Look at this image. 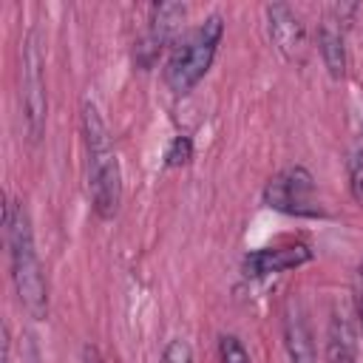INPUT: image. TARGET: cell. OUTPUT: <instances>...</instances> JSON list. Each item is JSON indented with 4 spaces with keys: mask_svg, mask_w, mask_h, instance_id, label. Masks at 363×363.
Wrapping results in <instances>:
<instances>
[{
    "mask_svg": "<svg viewBox=\"0 0 363 363\" xmlns=\"http://www.w3.org/2000/svg\"><path fill=\"white\" fill-rule=\"evenodd\" d=\"M6 238H9V261H11V284L20 298V306L34 318H48V284L43 275V264L34 250L31 218L20 201H9L3 213Z\"/></svg>",
    "mask_w": 363,
    "mask_h": 363,
    "instance_id": "1",
    "label": "cell"
},
{
    "mask_svg": "<svg viewBox=\"0 0 363 363\" xmlns=\"http://www.w3.org/2000/svg\"><path fill=\"white\" fill-rule=\"evenodd\" d=\"M82 142H85L91 207L99 218H113L122 204V170L108 125L94 102H82Z\"/></svg>",
    "mask_w": 363,
    "mask_h": 363,
    "instance_id": "2",
    "label": "cell"
},
{
    "mask_svg": "<svg viewBox=\"0 0 363 363\" xmlns=\"http://www.w3.org/2000/svg\"><path fill=\"white\" fill-rule=\"evenodd\" d=\"M221 37H224V20L218 14H210L187 37H182V43L170 51L164 68V82L173 94H190L201 82V77L210 71L216 60Z\"/></svg>",
    "mask_w": 363,
    "mask_h": 363,
    "instance_id": "3",
    "label": "cell"
},
{
    "mask_svg": "<svg viewBox=\"0 0 363 363\" xmlns=\"http://www.w3.org/2000/svg\"><path fill=\"white\" fill-rule=\"evenodd\" d=\"M20 99H23V119H26V133L31 142L43 139L45 128V57L40 48V34L28 31L23 43V62H20Z\"/></svg>",
    "mask_w": 363,
    "mask_h": 363,
    "instance_id": "4",
    "label": "cell"
},
{
    "mask_svg": "<svg viewBox=\"0 0 363 363\" xmlns=\"http://www.w3.org/2000/svg\"><path fill=\"white\" fill-rule=\"evenodd\" d=\"M264 204L301 218H318L323 216L320 204L315 201V182L306 167H286L264 187Z\"/></svg>",
    "mask_w": 363,
    "mask_h": 363,
    "instance_id": "5",
    "label": "cell"
},
{
    "mask_svg": "<svg viewBox=\"0 0 363 363\" xmlns=\"http://www.w3.org/2000/svg\"><path fill=\"white\" fill-rule=\"evenodd\" d=\"M187 14V6L184 3H156L150 9V17H147V26L145 31L139 34L136 45H133V62L139 71H147L153 68V62L159 60L162 48L173 40L179 23L184 20Z\"/></svg>",
    "mask_w": 363,
    "mask_h": 363,
    "instance_id": "6",
    "label": "cell"
},
{
    "mask_svg": "<svg viewBox=\"0 0 363 363\" xmlns=\"http://www.w3.org/2000/svg\"><path fill=\"white\" fill-rule=\"evenodd\" d=\"M267 20H269V40L281 51V57L289 62L301 60L306 51V28L301 17L286 3H272L267 6Z\"/></svg>",
    "mask_w": 363,
    "mask_h": 363,
    "instance_id": "7",
    "label": "cell"
},
{
    "mask_svg": "<svg viewBox=\"0 0 363 363\" xmlns=\"http://www.w3.org/2000/svg\"><path fill=\"white\" fill-rule=\"evenodd\" d=\"M309 258H312V250L306 244H286V247L252 250L244 258V275L247 278H264V275L286 272V269H295V267L306 264Z\"/></svg>",
    "mask_w": 363,
    "mask_h": 363,
    "instance_id": "8",
    "label": "cell"
},
{
    "mask_svg": "<svg viewBox=\"0 0 363 363\" xmlns=\"http://www.w3.org/2000/svg\"><path fill=\"white\" fill-rule=\"evenodd\" d=\"M284 346L289 354V363H315V343H312V332L309 323L303 318V309L298 303L286 306V318H284Z\"/></svg>",
    "mask_w": 363,
    "mask_h": 363,
    "instance_id": "9",
    "label": "cell"
},
{
    "mask_svg": "<svg viewBox=\"0 0 363 363\" xmlns=\"http://www.w3.org/2000/svg\"><path fill=\"white\" fill-rule=\"evenodd\" d=\"M326 357L329 363H354V332L343 315H332L326 335Z\"/></svg>",
    "mask_w": 363,
    "mask_h": 363,
    "instance_id": "10",
    "label": "cell"
},
{
    "mask_svg": "<svg viewBox=\"0 0 363 363\" xmlns=\"http://www.w3.org/2000/svg\"><path fill=\"white\" fill-rule=\"evenodd\" d=\"M318 48L323 57V65L329 71V77L340 79L346 74V48H343V34L340 28H335L332 23H323L318 31Z\"/></svg>",
    "mask_w": 363,
    "mask_h": 363,
    "instance_id": "11",
    "label": "cell"
},
{
    "mask_svg": "<svg viewBox=\"0 0 363 363\" xmlns=\"http://www.w3.org/2000/svg\"><path fill=\"white\" fill-rule=\"evenodd\" d=\"M190 159H193V142H190V136H176L167 145V150H164V164L167 167H182Z\"/></svg>",
    "mask_w": 363,
    "mask_h": 363,
    "instance_id": "12",
    "label": "cell"
},
{
    "mask_svg": "<svg viewBox=\"0 0 363 363\" xmlns=\"http://www.w3.org/2000/svg\"><path fill=\"white\" fill-rule=\"evenodd\" d=\"M218 357H221V363H250V354H247L244 343L233 335L218 337Z\"/></svg>",
    "mask_w": 363,
    "mask_h": 363,
    "instance_id": "13",
    "label": "cell"
},
{
    "mask_svg": "<svg viewBox=\"0 0 363 363\" xmlns=\"http://www.w3.org/2000/svg\"><path fill=\"white\" fill-rule=\"evenodd\" d=\"M346 170H349V190H352V199L363 207V150H354L346 162Z\"/></svg>",
    "mask_w": 363,
    "mask_h": 363,
    "instance_id": "14",
    "label": "cell"
},
{
    "mask_svg": "<svg viewBox=\"0 0 363 363\" xmlns=\"http://www.w3.org/2000/svg\"><path fill=\"white\" fill-rule=\"evenodd\" d=\"M162 363H193V349L187 340L182 337H173L162 354Z\"/></svg>",
    "mask_w": 363,
    "mask_h": 363,
    "instance_id": "15",
    "label": "cell"
},
{
    "mask_svg": "<svg viewBox=\"0 0 363 363\" xmlns=\"http://www.w3.org/2000/svg\"><path fill=\"white\" fill-rule=\"evenodd\" d=\"M82 363H102V360H99V352H96L94 346H85V352H82Z\"/></svg>",
    "mask_w": 363,
    "mask_h": 363,
    "instance_id": "16",
    "label": "cell"
},
{
    "mask_svg": "<svg viewBox=\"0 0 363 363\" xmlns=\"http://www.w3.org/2000/svg\"><path fill=\"white\" fill-rule=\"evenodd\" d=\"M354 309H357V320H360V326H363V286H360L357 295H354Z\"/></svg>",
    "mask_w": 363,
    "mask_h": 363,
    "instance_id": "17",
    "label": "cell"
},
{
    "mask_svg": "<svg viewBox=\"0 0 363 363\" xmlns=\"http://www.w3.org/2000/svg\"><path fill=\"white\" fill-rule=\"evenodd\" d=\"M360 278H363V264H360Z\"/></svg>",
    "mask_w": 363,
    "mask_h": 363,
    "instance_id": "18",
    "label": "cell"
}]
</instances>
